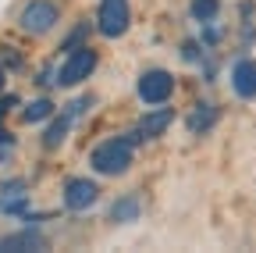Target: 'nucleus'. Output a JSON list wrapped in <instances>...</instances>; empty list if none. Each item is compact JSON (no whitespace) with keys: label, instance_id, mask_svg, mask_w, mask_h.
Masks as SVG:
<instances>
[{"label":"nucleus","instance_id":"nucleus-10","mask_svg":"<svg viewBox=\"0 0 256 253\" xmlns=\"http://www.w3.org/2000/svg\"><path fill=\"white\" fill-rule=\"evenodd\" d=\"M72 118H75V111H68V114H64V118H57V121L50 125V129H46V136H43V143H46L50 150L64 143V136H68V129H72Z\"/></svg>","mask_w":256,"mask_h":253},{"label":"nucleus","instance_id":"nucleus-8","mask_svg":"<svg viewBox=\"0 0 256 253\" xmlns=\"http://www.w3.org/2000/svg\"><path fill=\"white\" fill-rule=\"evenodd\" d=\"M168 125H171V111H168V107H160L156 114H150V118L139 125V129H136L132 136H136V139H156L160 132L168 129Z\"/></svg>","mask_w":256,"mask_h":253},{"label":"nucleus","instance_id":"nucleus-11","mask_svg":"<svg viewBox=\"0 0 256 253\" xmlns=\"http://www.w3.org/2000/svg\"><path fill=\"white\" fill-rule=\"evenodd\" d=\"M110 217H114V221H136V217H139V200H136V196H124L121 203H114Z\"/></svg>","mask_w":256,"mask_h":253},{"label":"nucleus","instance_id":"nucleus-2","mask_svg":"<svg viewBox=\"0 0 256 253\" xmlns=\"http://www.w3.org/2000/svg\"><path fill=\"white\" fill-rule=\"evenodd\" d=\"M57 22H60V11H57L54 0H28L18 15V29L28 36H46Z\"/></svg>","mask_w":256,"mask_h":253},{"label":"nucleus","instance_id":"nucleus-12","mask_svg":"<svg viewBox=\"0 0 256 253\" xmlns=\"http://www.w3.org/2000/svg\"><path fill=\"white\" fill-rule=\"evenodd\" d=\"M217 0H192V18L196 22H214L217 18Z\"/></svg>","mask_w":256,"mask_h":253},{"label":"nucleus","instance_id":"nucleus-6","mask_svg":"<svg viewBox=\"0 0 256 253\" xmlns=\"http://www.w3.org/2000/svg\"><path fill=\"white\" fill-rule=\"evenodd\" d=\"M64 203H68V210H89L96 203V185L89 178H68L64 182Z\"/></svg>","mask_w":256,"mask_h":253},{"label":"nucleus","instance_id":"nucleus-9","mask_svg":"<svg viewBox=\"0 0 256 253\" xmlns=\"http://www.w3.org/2000/svg\"><path fill=\"white\" fill-rule=\"evenodd\" d=\"M0 249H43V239L36 232H18V235H4Z\"/></svg>","mask_w":256,"mask_h":253},{"label":"nucleus","instance_id":"nucleus-13","mask_svg":"<svg viewBox=\"0 0 256 253\" xmlns=\"http://www.w3.org/2000/svg\"><path fill=\"white\" fill-rule=\"evenodd\" d=\"M54 114V104L50 100H36V104H28L25 111H22V118L32 125V121H43V118H50Z\"/></svg>","mask_w":256,"mask_h":253},{"label":"nucleus","instance_id":"nucleus-14","mask_svg":"<svg viewBox=\"0 0 256 253\" xmlns=\"http://www.w3.org/2000/svg\"><path fill=\"white\" fill-rule=\"evenodd\" d=\"M4 86H8V72H4V68H0V89H4Z\"/></svg>","mask_w":256,"mask_h":253},{"label":"nucleus","instance_id":"nucleus-1","mask_svg":"<svg viewBox=\"0 0 256 253\" xmlns=\"http://www.w3.org/2000/svg\"><path fill=\"white\" fill-rule=\"evenodd\" d=\"M132 157H136V139L114 136V139H107V143H100L92 150L89 164H92V171H100V175H121V171H128Z\"/></svg>","mask_w":256,"mask_h":253},{"label":"nucleus","instance_id":"nucleus-3","mask_svg":"<svg viewBox=\"0 0 256 253\" xmlns=\"http://www.w3.org/2000/svg\"><path fill=\"white\" fill-rule=\"evenodd\" d=\"M174 97V75L164 68H150L139 75V100L150 107H164Z\"/></svg>","mask_w":256,"mask_h":253},{"label":"nucleus","instance_id":"nucleus-4","mask_svg":"<svg viewBox=\"0 0 256 253\" xmlns=\"http://www.w3.org/2000/svg\"><path fill=\"white\" fill-rule=\"evenodd\" d=\"M128 25H132V8H128V0H100V11H96V29H100L107 40L124 36Z\"/></svg>","mask_w":256,"mask_h":253},{"label":"nucleus","instance_id":"nucleus-7","mask_svg":"<svg viewBox=\"0 0 256 253\" xmlns=\"http://www.w3.org/2000/svg\"><path fill=\"white\" fill-rule=\"evenodd\" d=\"M232 89L238 93L242 100H256V61L252 57L235 61V68H232Z\"/></svg>","mask_w":256,"mask_h":253},{"label":"nucleus","instance_id":"nucleus-5","mask_svg":"<svg viewBox=\"0 0 256 253\" xmlns=\"http://www.w3.org/2000/svg\"><path fill=\"white\" fill-rule=\"evenodd\" d=\"M96 68V50L92 47H78L72 50L68 57L60 61V68H57V82L60 86H78L82 79H89Z\"/></svg>","mask_w":256,"mask_h":253}]
</instances>
